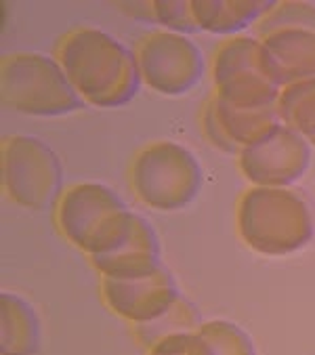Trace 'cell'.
I'll list each match as a JSON object with an SVG mask.
<instances>
[{
	"instance_id": "1",
	"label": "cell",
	"mask_w": 315,
	"mask_h": 355,
	"mask_svg": "<svg viewBox=\"0 0 315 355\" xmlns=\"http://www.w3.org/2000/svg\"><path fill=\"white\" fill-rule=\"evenodd\" d=\"M57 61L85 103L122 107L141 89L137 55L99 28H78L57 46Z\"/></svg>"
},
{
	"instance_id": "2",
	"label": "cell",
	"mask_w": 315,
	"mask_h": 355,
	"mask_svg": "<svg viewBox=\"0 0 315 355\" xmlns=\"http://www.w3.org/2000/svg\"><path fill=\"white\" fill-rule=\"evenodd\" d=\"M244 244L265 257H288L311 244L315 223L303 196L290 187H250L235 208Z\"/></svg>"
},
{
	"instance_id": "3",
	"label": "cell",
	"mask_w": 315,
	"mask_h": 355,
	"mask_svg": "<svg viewBox=\"0 0 315 355\" xmlns=\"http://www.w3.org/2000/svg\"><path fill=\"white\" fill-rule=\"evenodd\" d=\"M0 97L9 110L46 118L65 116L85 105L65 76L61 63L34 51H19L3 57Z\"/></svg>"
},
{
	"instance_id": "4",
	"label": "cell",
	"mask_w": 315,
	"mask_h": 355,
	"mask_svg": "<svg viewBox=\"0 0 315 355\" xmlns=\"http://www.w3.org/2000/svg\"><path fill=\"white\" fill-rule=\"evenodd\" d=\"M133 219V210L103 183H78L57 202V227L89 259L116 246Z\"/></svg>"
},
{
	"instance_id": "5",
	"label": "cell",
	"mask_w": 315,
	"mask_h": 355,
	"mask_svg": "<svg viewBox=\"0 0 315 355\" xmlns=\"http://www.w3.org/2000/svg\"><path fill=\"white\" fill-rule=\"evenodd\" d=\"M135 196L155 210L187 208L202 189L198 158L177 141H153L139 150L128 168Z\"/></svg>"
},
{
	"instance_id": "6",
	"label": "cell",
	"mask_w": 315,
	"mask_h": 355,
	"mask_svg": "<svg viewBox=\"0 0 315 355\" xmlns=\"http://www.w3.org/2000/svg\"><path fill=\"white\" fill-rule=\"evenodd\" d=\"M214 97L238 110L278 107L284 91L257 36L227 38L212 57Z\"/></svg>"
},
{
	"instance_id": "7",
	"label": "cell",
	"mask_w": 315,
	"mask_h": 355,
	"mask_svg": "<svg viewBox=\"0 0 315 355\" xmlns=\"http://www.w3.org/2000/svg\"><path fill=\"white\" fill-rule=\"evenodd\" d=\"M255 32L282 87L315 78V5L278 3Z\"/></svg>"
},
{
	"instance_id": "8",
	"label": "cell",
	"mask_w": 315,
	"mask_h": 355,
	"mask_svg": "<svg viewBox=\"0 0 315 355\" xmlns=\"http://www.w3.org/2000/svg\"><path fill=\"white\" fill-rule=\"evenodd\" d=\"M3 187L24 208H49L63 196V168L57 154L32 135L3 139Z\"/></svg>"
},
{
	"instance_id": "9",
	"label": "cell",
	"mask_w": 315,
	"mask_h": 355,
	"mask_svg": "<svg viewBox=\"0 0 315 355\" xmlns=\"http://www.w3.org/2000/svg\"><path fill=\"white\" fill-rule=\"evenodd\" d=\"M141 80L155 93L179 97L198 87L204 76L206 59L202 49L185 34H147L137 51Z\"/></svg>"
},
{
	"instance_id": "10",
	"label": "cell",
	"mask_w": 315,
	"mask_h": 355,
	"mask_svg": "<svg viewBox=\"0 0 315 355\" xmlns=\"http://www.w3.org/2000/svg\"><path fill=\"white\" fill-rule=\"evenodd\" d=\"M238 164L255 187H290L311 166V144L280 122L238 154Z\"/></svg>"
},
{
	"instance_id": "11",
	"label": "cell",
	"mask_w": 315,
	"mask_h": 355,
	"mask_svg": "<svg viewBox=\"0 0 315 355\" xmlns=\"http://www.w3.org/2000/svg\"><path fill=\"white\" fill-rule=\"evenodd\" d=\"M101 297L118 318L135 326L164 313L181 293L173 273L162 265L139 277H101Z\"/></svg>"
},
{
	"instance_id": "12",
	"label": "cell",
	"mask_w": 315,
	"mask_h": 355,
	"mask_svg": "<svg viewBox=\"0 0 315 355\" xmlns=\"http://www.w3.org/2000/svg\"><path fill=\"white\" fill-rule=\"evenodd\" d=\"M280 122L282 118L278 107L238 110L214 95L204 103L200 114V126L208 144L233 156H238L244 148L255 144L259 137H263Z\"/></svg>"
},
{
	"instance_id": "13",
	"label": "cell",
	"mask_w": 315,
	"mask_h": 355,
	"mask_svg": "<svg viewBox=\"0 0 315 355\" xmlns=\"http://www.w3.org/2000/svg\"><path fill=\"white\" fill-rule=\"evenodd\" d=\"M101 277H139L162 267L160 240L151 223L133 212V219L124 236L112 250L91 259Z\"/></svg>"
},
{
	"instance_id": "14",
	"label": "cell",
	"mask_w": 315,
	"mask_h": 355,
	"mask_svg": "<svg viewBox=\"0 0 315 355\" xmlns=\"http://www.w3.org/2000/svg\"><path fill=\"white\" fill-rule=\"evenodd\" d=\"M275 5V0H196L191 11L200 32L233 38L257 26Z\"/></svg>"
},
{
	"instance_id": "15",
	"label": "cell",
	"mask_w": 315,
	"mask_h": 355,
	"mask_svg": "<svg viewBox=\"0 0 315 355\" xmlns=\"http://www.w3.org/2000/svg\"><path fill=\"white\" fill-rule=\"evenodd\" d=\"M42 330L36 309L15 293L0 295V355H38Z\"/></svg>"
},
{
	"instance_id": "16",
	"label": "cell",
	"mask_w": 315,
	"mask_h": 355,
	"mask_svg": "<svg viewBox=\"0 0 315 355\" xmlns=\"http://www.w3.org/2000/svg\"><path fill=\"white\" fill-rule=\"evenodd\" d=\"M189 355H257V347L238 324L210 320L189 336Z\"/></svg>"
},
{
	"instance_id": "17",
	"label": "cell",
	"mask_w": 315,
	"mask_h": 355,
	"mask_svg": "<svg viewBox=\"0 0 315 355\" xmlns=\"http://www.w3.org/2000/svg\"><path fill=\"white\" fill-rule=\"evenodd\" d=\"M204 324L200 309L185 299L183 295L158 318L143 322V324H135L133 326V334L137 338V343H141L143 347L151 349L155 343H160L169 336L175 334H194L200 326Z\"/></svg>"
},
{
	"instance_id": "18",
	"label": "cell",
	"mask_w": 315,
	"mask_h": 355,
	"mask_svg": "<svg viewBox=\"0 0 315 355\" xmlns=\"http://www.w3.org/2000/svg\"><path fill=\"white\" fill-rule=\"evenodd\" d=\"M278 112L284 124L294 128L315 148V78L284 87Z\"/></svg>"
},
{
	"instance_id": "19",
	"label": "cell",
	"mask_w": 315,
	"mask_h": 355,
	"mask_svg": "<svg viewBox=\"0 0 315 355\" xmlns=\"http://www.w3.org/2000/svg\"><path fill=\"white\" fill-rule=\"evenodd\" d=\"M151 5H153V21L164 26L167 32L185 34V36L200 32L189 0H181V3H171V0H153Z\"/></svg>"
},
{
	"instance_id": "20",
	"label": "cell",
	"mask_w": 315,
	"mask_h": 355,
	"mask_svg": "<svg viewBox=\"0 0 315 355\" xmlns=\"http://www.w3.org/2000/svg\"><path fill=\"white\" fill-rule=\"evenodd\" d=\"M189 336L191 334H175L160 343H155L147 355H189Z\"/></svg>"
}]
</instances>
